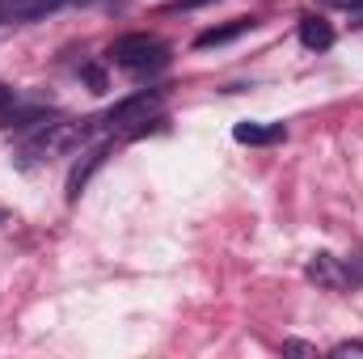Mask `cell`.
<instances>
[{
  "mask_svg": "<svg viewBox=\"0 0 363 359\" xmlns=\"http://www.w3.org/2000/svg\"><path fill=\"white\" fill-rule=\"evenodd\" d=\"M110 60H114L123 72L144 77V72H157V68L169 64V47H165L161 38H152V34H123V38H114Z\"/></svg>",
  "mask_w": 363,
  "mask_h": 359,
  "instance_id": "cell-1",
  "label": "cell"
},
{
  "mask_svg": "<svg viewBox=\"0 0 363 359\" xmlns=\"http://www.w3.org/2000/svg\"><path fill=\"white\" fill-rule=\"evenodd\" d=\"M161 106V89H140V93H131V97H123L101 123L106 127H131V123H148V114Z\"/></svg>",
  "mask_w": 363,
  "mask_h": 359,
  "instance_id": "cell-2",
  "label": "cell"
},
{
  "mask_svg": "<svg viewBox=\"0 0 363 359\" xmlns=\"http://www.w3.org/2000/svg\"><path fill=\"white\" fill-rule=\"evenodd\" d=\"M64 4H81V0H0V21H38V17H51L55 9Z\"/></svg>",
  "mask_w": 363,
  "mask_h": 359,
  "instance_id": "cell-3",
  "label": "cell"
},
{
  "mask_svg": "<svg viewBox=\"0 0 363 359\" xmlns=\"http://www.w3.org/2000/svg\"><path fill=\"white\" fill-rule=\"evenodd\" d=\"M308 279H313L317 287H325V292H338V287H347L351 270H347L342 258H334V254H313V258H308Z\"/></svg>",
  "mask_w": 363,
  "mask_h": 359,
  "instance_id": "cell-4",
  "label": "cell"
},
{
  "mask_svg": "<svg viewBox=\"0 0 363 359\" xmlns=\"http://www.w3.org/2000/svg\"><path fill=\"white\" fill-rule=\"evenodd\" d=\"M250 30H254V17H233V21H224V26L203 30V34L194 38V47H199V51H207V47H224V43H233V38H241V34H250Z\"/></svg>",
  "mask_w": 363,
  "mask_h": 359,
  "instance_id": "cell-5",
  "label": "cell"
},
{
  "mask_svg": "<svg viewBox=\"0 0 363 359\" xmlns=\"http://www.w3.org/2000/svg\"><path fill=\"white\" fill-rule=\"evenodd\" d=\"M233 140L237 144H279V140H287V127L283 123H237Z\"/></svg>",
  "mask_w": 363,
  "mask_h": 359,
  "instance_id": "cell-6",
  "label": "cell"
},
{
  "mask_svg": "<svg viewBox=\"0 0 363 359\" xmlns=\"http://www.w3.org/2000/svg\"><path fill=\"white\" fill-rule=\"evenodd\" d=\"M106 157H110V144H97L93 153H85V161H81V165L72 170V178H68V199H77V194L89 186V178L106 165Z\"/></svg>",
  "mask_w": 363,
  "mask_h": 359,
  "instance_id": "cell-7",
  "label": "cell"
},
{
  "mask_svg": "<svg viewBox=\"0 0 363 359\" xmlns=\"http://www.w3.org/2000/svg\"><path fill=\"white\" fill-rule=\"evenodd\" d=\"M300 43L308 51H325V47H334V26L325 17L308 13V17H300Z\"/></svg>",
  "mask_w": 363,
  "mask_h": 359,
  "instance_id": "cell-8",
  "label": "cell"
},
{
  "mask_svg": "<svg viewBox=\"0 0 363 359\" xmlns=\"http://www.w3.org/2000/svg\"><path fill=\"white\" fill-rule=\"evenodd\" d=\"M203 4H216V0H169V4H161V13H190V9H203Z\"/></svg>",
  "mask_w": 363,
  "mask_h": 359,
  "instance_id": "cell-9",
  "label": "cell"
},
{
  "mask_svg": "<svg viewBox=\"0 0 363 359\" xmlns=\"http://www.w3.org/2000/svg\"><path fill=\"white\" fill-rule=\"evenodd\" d=\"M283 351H287V355H317V347H308V343H300V338H287Z\"/></svg>",
  "mask_w": 363,
  "mask_h": 359,
  "instance_id": "cell-10",
  "label": "cell"
},
{
  "mask_svg": "<svg viewBox=\"0 0 363 359\" xmlns=\"http://www.w3.org/2000/svg\"><path fill=\"white\" fill-rule=\"evenodd\" d=\"M334 355L342 359V355H359L363 359V343H338V347H334Z\"/></svg>",
  "mask_w": 363,
  "mask_h": 359,
  "instance_id": "cell-11",
  "label": "cell"
},
{
  "mask_svg": "<svg viewBox=\"0 0 363 359\" xmlns=\"http://www.w3.org/2000/svg\"><path fill=\"white\" fill-rule=\"evenodd\" d=\"M13 106H17V97H13V89H4V85H0V118H4V114H9Z\"/></svg>",
  "mask_w": 363,
  "mask_h": 359,
  "instance_id": "cell-12",
  "label": "cell"
},
{
  "mask_svg": "<svg viewBox=\"0 0 363 359\" xmlns=\"http://www.w3.org/2000/svg\"><path fill=\"white\" fill-rule=\"evenodd\" d=\"M85 81H89V85H93L97 93L106 89V77H101V68H85Z\"/></svg>",
  "mask_w": 363,
  "mask_h": 359,
  "instance_id": "cell-13",
  "label": "cell"
},
{
  "mask_svg": "<svg viewBox=\"0 0 363 359\" xmlns=\"http://www.w3.org/2000/svg\"><path fill=\"white\" fill-rule=\"evenodd\" d=\"M347 270H351V279H359V283H363V250L351 258V263H347Z\"/></svg>",
  "mask_w": 363,
  "mask_h": 359,
  "instance_id": "cell-14",
  "label": "cell"
},
{
  "mask_svg": "<svg viewBox=\"0 0 363 359\" xmlns=\"http://www.w3.org/2000/svg\"><path fill=\"white\" fill-rule=\"evenodd\" d=\"M325 4H334V9H351V13L363 9V0H325Z\"/></svg>",
  "mask_w": 363,
  "mask_h": 359,
  "instance_id": "cell-15",
  "label": "cell"
},
{
  "mask_svg": "<svg viewBox=\"0 0 363 359\" xmlns=\"http://www.w3.org/2000/svg\"><path fill=\"white\" fill-rule=\"evenodd\" d=\"M351 21H355V26H363V9H355V13H351Z\"/></svg>",
  "mask_w": 363,
  "mask_h": 359,
  "instance_id": "cell-16",
  "label": "cell"
},
{
  "mask_svg": "<svg viewBox=\"0 0 363 359\" xmlns=\"http://www.w3.org/2000/svg\"><path fill=\"white\" fill-rule=\"evenodd\" d=\"M0 220H4V211H0Z\"/></svg>",
  "mask_w": 363,
  "mask_h": 359,
  "instance_id": "cell-17",
  "label": "cell"
}]
</instances>
